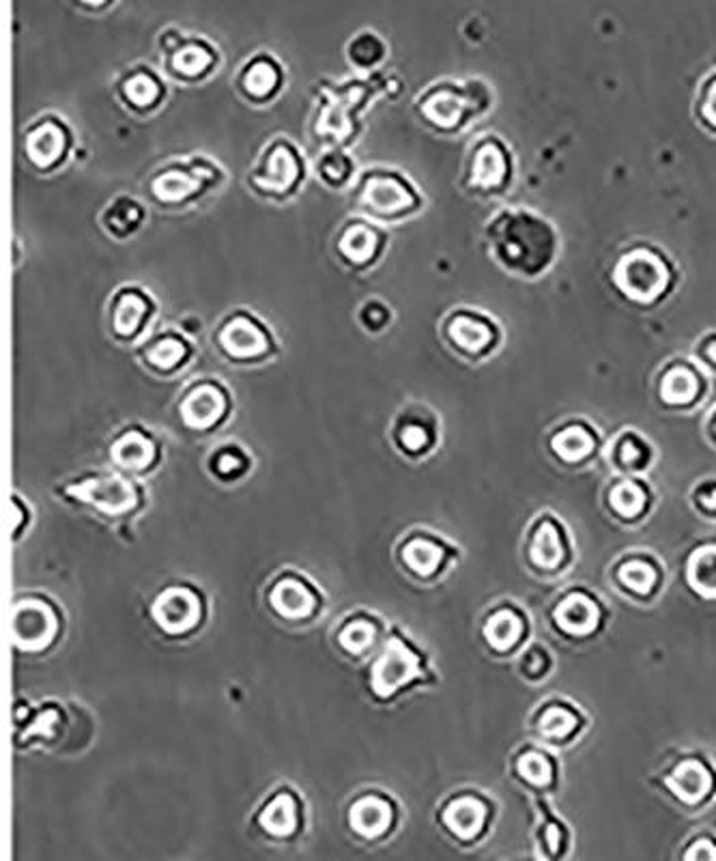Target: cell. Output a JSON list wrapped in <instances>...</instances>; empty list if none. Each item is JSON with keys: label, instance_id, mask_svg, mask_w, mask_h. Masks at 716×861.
<instances>
[{"label": "cell", "instance_id": "ffe728a7", "mask_svg": "<svg viewBox=\"0 0 716 861\" xmlns=\"http://www.w3.org/2000/svg\"><path fill=\"white\" fill-rule=\"evenodd\" d=\"M56 620L50 608L35 601L22 603L13 612V638L26 651H39L52 642Z\"/></svg>", "mask_w": 716, "mask_h": 861}, {"label": "cell", "instance_id": "d6986e66", "mask_svg": "<svg viewBox=\"0 0 716 861\" xmlns=\"http://www.w3.org/2000/svg\"><path fill=\"white\" fill-rule=\"evenodd\" d=\"M117 93L127 108L147 115L164 102L166 84L149 65H134L119 78Z\"/></svg>", "mask_w": 716, "mask_h": 861}, {"label": "cell", "instance_id": "ee69618b", "mask_svg": "<svg viewBox=\"0 0 716 861\" xmlns=\"http://www.w3.org/2000/svg\"><path fill=\"white\" fill-rule=\"evenodd\" d=\"M620 577H622V582L628 588H633L635 592H648V590H652V586L656 582V575H654L650 564L639 562V560L624 564L622 571H620Z\"/></svg>", "mask_w": 716, "mask_h": 861}, {"label": "cell", "instance_id": "f546056e", "mask_svg": "<svg viewBox=\"0 0 716 861\" xmlns=\"http://www.w3.org/2000/svg\"><path fill=\"white\" fill-rule=\"evenodd\" d=\"M388 54V46L375 31H360L353 35L347 44V59L353 67L370 72L375 69Z\"/></svg>", "mask_w": 716, "mask_h": 861}, {"label": "cell", "instance_id": "ac0fdd59", "mask_svg": "<svg viewBox=\"0 0 716 861\" xmlns=\"http://www.w3.org/2000/svg\"><path fill=\"white\" fill-rule=\"evenodd\" d=\"M284 84V69L269 52H256L241 65L237 74V89L254 104H265Z\"/></svg>", "mask_w": 716, "mask_h": 861}, {"label": "cell", "instance_id": "8992f818", "mask_svg": "<svg viewBox=\"0 0 716 861\" xmlns=\"http://www.w3.org/2000/svg\"><path fill=\"white\" fill-rule=\"evenodd\" d=\"M213 347L231 364H263L278 354V341L252 310L235 308L213 330Z\"/></svg>", "mask_w": 716, "mask_h": 861}, {"label": "cell", "instance_id": "f35d334b", "mask_svg": "<svg viewBox=\"0 0 716 861\" xmlns=\"http://www.w3.org/2000/svg\"><path fill=\"white\" fill-rule=\"evenodd\" d=\"M441 560V549L428 541H413L405 547V562L420 575H431Z\"/></svg>", "mask_w": 716, "mask_h": 861}, {"label": "cell", "instance_id": "d4e9b609", "mask_svg": "<svg viewBox=\"0 0 716 861\" xmlns=\"http://www.w3.org/2000/svg\"><path fill=\"white\" fill-rule=\"evenodd\" d=\"M147 220V209L134 196L119 194L102 211V227L114 239L134 235Z\"/></svg>", "mask_w": 716, "mask_h": 861}, {"label": "cell", "instance_id": "2e32d148", "mask_svg": "<svg viewBox=\"0 0 716 861\" xmlns=\"http://www.w3.org/2000/svg\"><path fill=\"white\" fill-rule=\"evenodd\" d=\"M138 358L145 369H149L153 375L170 377L177 375L181 369L190 364L194 356L192 343L185 338L179 330L166 328L149 336L145 343L138 347Z\"/></svg>", "mask_w": 716, "mask_h": 861}, {"label": "cell", "instance_id": "3957f363", "mask_svg": "<svg viewBox=\"0 0 716 861\" xmlns=\"http://www.w3.org/2000/svg\"><path fill=\"white\" fill-rule=\"evenodd\" d=\"M491 106V91L480 80L435 82L415 100V112L437 132H456Z\"/></svg>", "mask_w": 716, "mask_h": 861}, {"label": "cell", "instance_id": "60d3db41", "mask_svg": "<svg viewBox=\"0 0 716 861\" xmlns=\"http://www.w3.org/2000/svg\"><path fill=\"white\" fill-rule=\"evenodd\" d=\"M611 504L620 515L635 517L641 513L643 504H646V493H643V489L635 483H622L618 487H613Z\"/></svg>", "mask_w": 716, "mask_h": 861}, {"label": "cell", "instance_id": "74e56055", "mask_svg": "<svg viewBox=\"0 0 716 861\" xmlns=\"http://www.w3.org/2000/svg\"><path fill=\"white\" fill-rule=\"evenodd\" d=\"M532 558L536 564L544 569H553L557 562L562 560V545L560 539H557V532L551 524H542L534 545H532Z\"/></svg>", "mask_w": 716, "mask_h": 861}, {"label": "cell", "instance_id": "4316f807", "mask_svg": "<svg viewBox=\"0 0 716 861\" xmlns=\"http://www.w3.org/2000/svg\"><path fill=\"white\" fill-rule=\"evenodd\" d=\"M390 818H392L390 806L377 797H366L362 801H357L351 810V825L355 827L357 834H362L366 838L381 836L383 831L388 829Z\"/></svg>", "mask_w": 716, "mask_h": 861}, {"label": "cell", "instance_id": "e575fe53", "mask_svg": "<svg viewBox=\"0 0 716 861\" xmlns=\"http://www.w3.org/2000/svg\"><path fill=\"white\" fill-rule=\"evenodd\" d=\"M261 825L274 836H289L297 825L295 803L289 795H280L269 803L261 816Z\"/></svg>", "mask_w": 716, "mask_h": 861}, {"label": "cell", "instance_id": "cb8c5ba5", "mask_svg": "<svg viewBox=\"0 0 716 861\" xmlns=\"http://www.w3.org/2000/svg\"><path fill=\"white\" fill-rule=\"evenodd\" d=\"M110 457L123 470L145 472L155 463L157 446L153 437L142 429H127L114 437L110 446Z\"/></svg>", "mask_w": 716, "mask_h": 861}, {"label": "cell", "instance_id": "c3c4849f", "mask_svg": "<svg viewBox=\"0 0 716 861\" xmlns=\"http://www.w3.org/2000/svg\"><path fill=\"white\" fill-rule=\"evenodd\" d=\"M340 642L351 653H362L364 648L372 644V629L366 623H355L349 625L345 631L340 633Z\"/></svg>", "mask_w": 716, "mask_h": 861}, {"label": "cell", "instance_id": "ab89813d", "mask_svg": "<svg viewBox=\"0 0 716 861\" xmlns=\"http://www.w3.org/2000/svg\"><path fill=\"white\" fill-rule=\"evenodd\" d=\"M213 472L222 478H237L239 474H243L248 470L250 459L246 457V453L239 446H222L216 455L211 459Z\"/></svg>", "mask_w": 716, "mask_h": 861}, {"label": "cell", "instance_id": "836d02e7", "mask_svg": "<svg viewBox=\"0 0 716 861\" xmlns=\"http://www.w3.org/2000/svg\"><path fill=\"white\" fill-rule=\"evenodd\" d=\"M689 582L704 597L716 599V547H704L689 562Z\"/></svg>", "mask_w": 716, "mask_h": 861}, {"label": "cell", "instance_id": "f6af8a7d", "mask_svg": "<svg viewBox=\"0 0 716 861\" xmlns=\"http://www.w3.org/2000/svg\"><path fill=\"white\" fill-rule=\"evenodd\" d=\"M575 724H577L575 715L564 711V709H549L540 719L542 732L547 737H553V739H562V737L570 735Z\"/></svg>", "mask_w": 716, "mask_h": 861}, {"label": "cell", "instance_id": "8d00e7d4", "mask_svg": "<svg viewBox=\"0 0 716 861\" xmlns=\"http://www.w3.org/2000/svg\"><path fill=\"white\" fill-rule=\"evenodd\" d=\"M484 635L495 648H499V651H506V648H510L519 640L521 620L512 612H499L489 620V625L484 629Z\"/></svg>", "mask_w": 716, "mask_h": 861}, {"label": "cell", "instance_id": "7bdbcfd3", "mask_svg": "<svg viewBox=\"0 0 716 861\" xmlns=\"http://www.w3.org/2000/svg\"><path fill=\"white\" fill-rule=\"evenodd\" d=\"M697 117L708 130L716 132V74L708 76L697 95Z\"/></svg>", "mask_w": 716, "mask_h": 861}, {"label": "cell", "instance_id": "277c9868", "mask_svg": "<svg viewBox=\"0 0 716 861\" xmlns=\"http://www.w3.org/2000/svg\"><path fill=\"white\" fill-rule=\"evenodd\" d=\"M222 177L224 173L216 162L205 155H192L188 160H170L157 168L147 179V192L160 207H188L211 188H218Z\"/></svg>", "mask_w": 716, "mask_h": 861}, {"label": "cell", "instance_id": "d6a6232c", "mask_svg": "<svg viewBox=\"0 0 716 861\" xmlns=\"http://www.w3.org/2000/svg\"><path fill=\"white\" fill-rule=\"evenodd\" d=\"M271 605L289 618H302L312 610L310 592L297 582H284L271 592Z\"/></svg>", "mask_w": 716, "mask_h": 861}, {"label": "cell", "instance_id": "83f0119b", "mask_svg": "<svg viewBox=\"0 0 716 861\" xmlns=\"http://www.w3.org/2000/svg\"><path fill=\"white\" fill-rule=\"evenodd\" d=\"M557 623L568 633L585 635L590 633L598 623L596 605L583 595H570L560 608H557Z\"/></svg>", "mask_w": 716, "mask_h": 861}, {"label": "cell", "instance_id": "b9f144b4", "mask_svg": "<svg viewBox=\"0 0 716 861\" xmlns=\"http://www.w3.org/2000/svg\"><path fill=\"white\" fill-rule=\"evenodd\" d=\"M357 319H360L364 330H368V332H381L383 328H388V323L392 319V310H390V306L385 304V302L372 298V300H366L360 306V313H357Z\"/></svg>", "mask_w": 716, "mask_h": 861}, {"label": "cell", "instance_id": "484cf974", "mask_svg": "<svg viewBox=\"0 0 716 861\" xmlns=\"http://www.w3.org/2000/svg\"><path fill=\"white\" fill-rule=\"evenodd\" d=\"M667 786L686 803H697L708 795L712 786L708 769L695 760H686L669 775Z\"/></svg>", "mask_w": 716, "mask_h": 861}, {"label": "cell", "instance_id": "1f68e13d", "mask_svg": "<svg viewBox=\"0 0 716 861\" xmlns=\"http://www.w3.org/2000/svg\"><path fill=\"white\" fill-rule=\"evenodd\" d=\"M551 446H553L557 457H562L568 463H575V461H581L592 453L594 437L585 427L570 425L553 437Z\"/></svg>", "mask_w": 716, "mask_h": 861}, {"label": "cell", "instance_id": "5b68a950", "mask_svg": "<svg viewBox=\"0 0 716 861\" xmlns=\"http://www.w3.org/2000/svg\"><path fill=\"white\" fill-rule=\"evenodd\" d=\"M613 282L624 298L637 304H654L671 289L673 267L658 248L635 244L615 261Z\"/></svg>", "mask_w": 716, "mask_h": 861}, {"label": "cell", "instance_id": "44dd1931", "mask_svg": "<svg viewBox=\"0 0 716 861\" xmlns=\"http://www.w3.org/2000/svg\"><path fill=\"white\" fill-rule=\"evenodd\" d=\"M704 388V375L689 360H673L658 375V394L667 405H691Z\"/></svg>", "mask_w": 716, "mask_h": 861}, {"label": "cell", "instance_id": "8fae6325", "mask_svg": "<svg viewBox=\"0 0 716 861\" xmlns=\"http://www.w3.org/2000/svg\"><path fill=\"white\" fill-rule=\"evenodd\" d=\"M512 175V158L497 136H480L469 149L463 186L476 194H499L508 188Z\"/></svg>", "mask_w": 716, "mask_h": 861}, {"label": "cell", "instance_id": "681fc988", "mask_svg": "<svg viewBox=\"0 0 716 861\" xmlns=\"http://www.w3.org/2000/svg\"><path fill=\"white\" fill-rule=\"evenodd\" d=\"M684 861H716V849L714 844L708 840H701L697 844H693L689 853H686Z\"/></svg>", "mask_w": 716, "mask_h": 861}, {"label": "cell", "instance_id": "f1b7e54d", "mask_svg": "<svg viewBox=\"0 0 716 861\" xmlns=\"http://www.w3.org/2000/svg\"><path fill=\"white\" fill-rule=\"evenodd\" d=\"M443 821L454 831L456 836H461L465 840L478 836V831L484 825V806L476 799H458L454 803H450L446 814H443Z\"/></svg>", "mask_w": 716, "mask_h": 861}, {"label": "cell", "instance_id": "d590c367", "mask_svg": "<svg viewBox=\"0 0 716 861\" xmlns=\"http://www.w3.org/2000/svg\"><path fill=\"white\" fill-rule=\"evenodd\" d=\"M396 437L400 448L407 450V453L418 455V453H424L428 444H431V429L424 425V420H420V416H413L407 412L398 420Z\"/></svg>", "mask_w": 716, "mask_h": 861}, {"label": "cell", "instance_id": "7dc6e473", "mask_svg": "<svg viewBox=\"0 0 716 861\" xmlns=\"http://www.w3.org/2000/svg\"><path fill=\"white\" fill-rule=\"evenodd\" d=\"M519 771H521V775H525L529 782H534V784H547L551 780V765L547 762V758L540 756V754H534V752L521 758Z\"/></svg>", "mask_w": 716, "mask_h": 861}, {"label": "cell", "instance_id": "816d5d0a", "mask_svg": "<svg viewBox=\"0 0 716 861\" xmlns=\"http://www.w3.org/2000/svg\"><path fill=\"white\" fill-rule=\"evenodd\" d=\"M710 429H712V433L716 435V412H712V418H710Z\"/></svg>", "mask_w": 716, "mask_h": 861}, {"label": "cell", "instance_id": "6da1fadb", "mask_svg": "<svg viewBox=\"0 0 716 861\" xmlns=\"http://www.w3.org/2000/svg\"><path fill=\"white\" fill-rule=\"evenodd\" d=\"M486 239L493 259L525 278L540 276L557 254L553 224L529 209L497 211L486 227Z\"/></svg>", "mask_w": 716, "mask_h": 861}, {"label": "cell", "instance_id": "7c38bea8", "mask_svg": "<svg viewBox=\"0 0 716 861\" xmlns=\"http://www.w3.org/2000/svg\"><path fill=\"white\" fill-rule=\"evenodd\" d=\"M74 145L69 125L59 115H44L26 125L22 136V155L37 173H54L63 166Z\"/></svg>", "mask_w": 716, "mask_h": 861}, {"label": "cell", "instance_id": "30bf717a", "mask_svg": "<svg viewBox=\"0 0 716 861\" xmlns=\"http://www.w3.org/2000/svg\"><path fill=\"white\" fill-rule=\"evenodd\" d=\"M233 407L231 392L216 377H198L179 394L177 414L183 427L205 433L228 416Z\"/></svg>", "mask_w": 716, "mask_h": 861}, {"label": "cell", "instance_id": "ba28073f", "mask_svg": "<svg viewBox=\"0 0 716 861\" xmlns=\"http://www.w3.org/2000/svg\"><path fill=\"white\" fill-rule=\"evenodd\" d=\"M379 87L372 80H351L334 84L332 89H321L323 102L317 110V136H321L332 147L342 149V145L355 140V121L357 110L366 102L368 91L372 93Z\"/></svg>", "mask_w": 716, "mask_h": 861}, {"label": "cell", "instance_id": "9a60e30c", "mask_svg": "<svg viewBox=\"0 0 716 861\" xmlns=\"http://www.w3.org/2000/svg\"><path fill=\"white\" fill-rule=\"evenodd\" d=\"M67 496L76 498L80 502H87L99 511L119 515L130 511L138 502L136 487L127 481V478L119 474H99L93 478H87L78 485L67 487Z\"/></svg>", "mask_w": 716, "mask_h": 861}, {"label": "cell", "instance_id": "52a82bcc", "mask_svg": "<svg viewBox=\"0 0 716 861\" xmlns=\"http://www.w3.org/2000/svg\"><path fill=\"white\" fill-rule=\"evenodd\" d=\"M306 179V162L289 138L278 136L263 149L248 175L250 188L265 199L284 201L293 196Z\"/></svg>", "mask_w": 716, "mask_h": 861}, {"label": "cell", "instance_id": "7a4b0ae2", "mask_svg": "<svg viewBox=\"0 0 716 861\" xmlns=\"http://www.w3.org/2000/svg\"><path fill=\"white\" fill-rule=\"evenodd\" d=\"M353 201L362 214L377 224H394L415 214L424 203L418 188L392 168H368L357 179Z\"/></svg>", "mask_w": 716, "mask_h": 861}, {"label": "cell", "instance_id": "e0dca14e", "mask_svg": "<svg viewBox=\"0 0 716 861\" xmlns=\"http://www.w3.org/2000/svg\"><path fill=\"white\" fill-rule=\"evenodd\" d=\"M218 50L205 37L185 35L181 44L164 54L166 72L181 82H198L218 67Z\"/></svg>", "mask_w": 716, "mask_h": 861}, {"label": "cell", "instance_id": "4dcf8cb0", "mask_svg": "<svg viewBox=\"0 0 716 861\" xmlns=\"http://www.w3.org/2000/svg\"><path fill=\"white\" fill-rule=\"evenodd\" d=\"M355 173V162L342 149H327L317 160V175L327 188H345Z\"/></svg>", "mask_w": 716, "mask_h": 861}, {"label": "cell", "instance_id": "9c48e42d", "mask_svg": "<svg viewBox=\"0 0 716 861\" xmlns=\"http://www.w3.org/2000/svg\"><path fill=\"white\" fill-rule=\"evenodd\" d=\"M441 338L454 354L467 360L489 356L499 345V326L476 308H454L441 321Z\"/></svg>", "mask_w": 716, "mask_h": 861}, {"label": "cell", "instance_id": "7402d4cb", "mask_svg": "<svg viewBox=\"0 0 716 861\" xmlns=\"http://www.w3.org/2000/svg\"><path fill=\"white\" fill-rule=\"evenodd\" d=\"M415 672H418L415 657L400 642H392L388 651L377 661L375 672H372V687H375L379 696H390L394 689L407 683Z\"/></svg>", "mask_w": 716, "mask_h": 861}, {"label": "cell", "instance_id": "bcb514c9", "mask_svg": "<svg viewBox=\"0 0 716 861\" xmlns=\"http://www.w3.org/2000/svg\"><path fill=\"white\" fill-rule=\"evenodd\" d=\"M615 455H618V461L624 465V468L637 470V468H643V463H646L648 448L643 446L635 435H624L618 442V448H615Z\"/></svg>", "mask_w": 716, "mask_h": 861}, {"label": "cell", "instance_id": "4fadbf2b", "mask_svg": "<svg viewBox=\"0 0 716 861\" xmlns=\"http://www.w3.org/2000/svg\"><path fill=\"white\" fill-rule=\"evenodd\" d=\"M388 246V233L368 218H347L334 237V252L349 270H368L375 265Z\"/></svg>", "mask_w": 716, "mask_h": 861}, {"label": "cell", "instance_id": "5bb4252c", "mask_svg": "<svg viewBox=\"0 0 716 861\" xmlns=\"http://www.w3.org/2000/svg\"><path fill=\"white\" fill-rule=\"evenodd\" d=\"M155 308L151 293L138 285H123L114 291L108 304V328L114 341L134 343L149 328Z\"/></svg>", "mask_w": 716, "mask_h": 861}, {"label": "cell", "instance_id": "603a6c76", "mask_svg": "<svg viewBox=\"0 0 716 861\" xmlns=\"http://www.w3.org/2000/svg\"><path fill=\"white\" fill-rule=\"evenodd\" d=\"M198 601L188 590H166L164 595L155 601L153 616L162 629L168 633H183L196 625L198 620Z\"/></svg>", "mask_w": 716, "mask_h": 861}, {"label": "cell", "instance_id": "f907efd6", "mask_svg": "<svg viewBox=\"0 0 716 861\" xmlns=\"http://www.w3.org/2000/svg\"><path fill=\"white\" fill-rule=\"evenodd\" d=\"M699 504L706 508V511H716V487H706L697 493Z\"/></svg>", "mask_w": 716, "mask_h": 861}]
</instances>
